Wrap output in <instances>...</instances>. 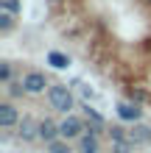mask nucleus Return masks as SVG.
<instances>
[{
	"label": "nucleus",
	"instance_id": "9d476101",
	"mask_svg": "<svg viewBox=\"0 0 151 153\" xmlns=\"http://www.w3.org/2000/svg\"><path fill=\"white\" fill-rule=\"evenodd\" d=\"M45 61H48V64H50L53 70H67L70 64H73V59H70L67 53H62V50H48Z\"/></svg>",
	"mask_w": 151,
	"mask_h": 153
},
{
	"label": "nucleus",
	"instance_id": "f3484780",
	"mask_svg": "<svg viewBox=\"0 0 151 153\" xmlns=\"http://www.w3.org/2000/svg\"><path fill=\"white\" fill-rule=\"evenodd\" d=\"M129 100L140 106V103H146V100H148V92H143V89H129Z\"/></svg>",
	"mask_w": 151,
	"mask_h": 153
},
{
	"label": "nucleus",
	"instance_id": "a211bd4d",
	"mask_svg": "<svg viewBox=\"0 0 151 153\" xmlns=\"http://www.w3.org/2000/svg\"><path fill=\"white\" fill-rule=\"evenodd\" d=\"M48 153H70V148H67L65 139H56V142H50V145H48Z\"/></svg>",
	"mask_w": 151,
	"mask_h": 153
},
{
	"label": "nucleus",
	"instance_id": "7ed1b4c3",
	"mask_svg": "<svg viewBox=\"0 0 151 153\" xmlns=\"http://www.w3.org/2000/svg\"><path fill=\"white\" fill-rule=\"evenodd\" d=\"M23 86H25V95H45L50 89V81L42 70H25L23 73Z\"/></svg>",
	"mask_w": 151,
	"mask_h": 153
},
{
	"label": "nucleus",
	"instance_id": "2eb2a0df",
	"mask_svg": "<svg viewBox=\"0 0 151 153\" xmlns=\"http://www.w3.org/2000/svg\"><path fill=\"white\" fill-rule=\"evenodd\" d=\"M0 8H3V11H11V14H23L20 0H0Z\"/></svg>",
	"mask_w": 151,
	"mask_h": 153
},
{
	"label": "nucleus",
	"instance_id": "20e7f679",
	"mask_svg": "<svg viewBox=\"0 0 151 153\" xmlns=\"http://www.w3.org/2000/svg\"><path fill=\"white\" fill-rule=\"evenodd\" d=\"M20 109L11 103V100H0V128L3 131H11L17 128V123H20Z\"/></svg>",
	"mask_w": 151,
	"mask_h": 153
},
{
	"label": "nucleus",
	"instance_id": "ddd939ff",
	"mask_svg": "<svg viewBox=\"0 0 151 153\" xmlns=\"http://www.w3.org/2000/svg\"><path fill=\"white\" fill-rule=\"evenodd\" d=\"M11 81H14V64L11 61H0V84L8 86Z\"/></svg>",
	"mask_w": 151,
	"mask_h": 153
},
{
	"label": "nucleus",
	"instance_id": "6e6552de",
	"mask_svg": "<svg viewBox=\"0 0 151 153\" xmlns=\"http://www.w3.org/2000/svg\"><path fill=\"white\" fill-rule=\"evenodd\" d=\"M39 139L45 142V145H50V142L62 139V134H59V123H56V120H50V117H42V120H39Z\"/></svg>",
	"mask_w": 151,
	"mask_h": 153
},
{
	"label": "nucleus",
	"instance_id": "dca6fc26",
	"mask_svg": "<svg viewBox=\"0 0 151 153\" xmlns=\"http://www.w3.org/2000/svg\"><path fill=\"white\" fill-rule=\"evenodd\" d=\"M6 92H8V97H20V95H25V86H23V81H11L6 86Z\"/></svg>",
	"mask_w": 151,
	"mask_h": 153
},
{
	"label": "nucleus",
	"instance_id": "9b49d317",
	"mask_svg": "<svg viewBox=\"0 0 151 153\" xmlns=\"http://www.w3.org/2000/svg\"><path fill=\"white\" fill-rule=\"evenodd\" d=\"M14 25H17V14H11V11H3L0 8V33H11L14 31Z\"/></svg>",
	"mask_w": 151,
	"mask_h": 153
},
{
	"label": "nucleus",
	"instance_id": "0eeeda50",
	"mask_svg": "<svg viewBox=\"0 0 151 153\" xmlns=\"http://www.w3.org/2000/svg\"><path fill=\"white\" fill-rule=\"evenodd\" d=\"M148 142H151V125H146V123L129 125V145L131 148H143Z\"/></svg>",
	"mask_w": 151,
	"mask_h": 153
},
{
	"label": "nucleus",
	"instance_id": "f257e3e1",
	"mask_svg": "<svg viewBox=\"0 0 151 153\" xmlns=\"http://www.w3.org/2000/svg\"><path fill=\"white\" fill-rule=\"evenodd\" d=\"M48 103H50L53 111L73 114V109H76V95L70 92V86H65V84H50V89H48Z\"/></svg>",
	"mask_w": 151,
	"mask_h": 153
},
{
	"label": "nucleus",
	"instance_id": "f03ea898",
	"mask_svg": "<svg viewBox=\"0 0 151 153\" xmlns=\"http://www.w3.org/2000/svg\"><path fill=\"white\" fill-rule=\"evenodd\" d=\"M87 131V120H81L78 114H67L65 120L59 123V134L65 142H78Z\"/></svg>",
	"mask_w": 151,
	"mask_h": 153
},
{
	"label": "nucleus",
	"instance_id": "39448f33",
	"mask_svg": "<svg viewBox=\"0 0 151 153\" xmlns=\"http://www.w3.org/2000/svg\"><path fill=\"white\" fill-rule=\"evenodd\" d=\"M115 111H118V117L123 123H129V125H134V123L143 120V109H140L137 103H131V100H118Z\"/></svg>",
	"mask_w": 151,
	"mask_h": 153
},
{
	"label": "nucleus",
	"instance_id": "f8f14e48",
	"mask_svg": "<svg viewBox=\"0 0 151 153\" xmlns=\"http://www.w3.org/2000/svg\"><path fill=\"white\" fill-rule=\"evenodd\" d=\"M109 139H112V145H129V128L112 125V128H109Z\"/></svg>",
	"mask_w": 151,
	"mask_h": 153
},
{
	"label": "nucleus",
	"instance_id": "1a4fd4ad",
	"mask_svg": "<svg viewBox=\"0 0 151 153\" xmlns=\"http://www.w3.org/2000/svg\"><path fill=\"white\" fill-rule=\"evenodd\" d=\"M76 150L78 153H101V137H95V134H84V137L76 142Z\"/></svg>",
	"mask_w": 151,
	"mask_h": 153
},
{
	"label": "nucleus",
	"instance_id": "423d86ee",
	"mask_svg": "<svg viewBox=\"0 0 151 153\" xmlns=\"http://www.w3.org/2000/svg\"><path fill=\"white\" fill-rule=\"evenodd\" d=\"M17 137H20L23 142H37L39 139V120L23 117V120L17 123Z\"/></svg>",
	"mask_w": 151,
	"mask_h": 153
},
{
	"label": "nucleus",
	"instance_id": "4468645a",
	"mask_svg": "<svg viewBox=\"0 0 151 153\" xmlns=\"http://www.w3.org/2000/svg\"><path fill=\"white\" fill-rule=\"evenodd\" d=\"M81 109H84V120H87V123H92V125H101V128L106 125L104 114H98V111L92 109V106H81Z\"/></svg>",
	"mask_w": 151,
	"mask_h": 153
},
{
	"label": "nucleus",
	"instance_id": "6ab92c4d",
	"mask_svg": "<svg viewBox=\"0 0 151 153\" xmlns=\"http://www.w3.org/2000/svg\"><path fill=\"white\" fill-rule=\"evenodd\" d=\"M50 3H62V0H50Z\"/></svg>",
	"mask_w": 151,
	"mask_h": 153
},
{
	"label": "nucleus",
	"instance_id": "aec40b11",
	"mask_svg": "<svg viewBox=\"0 0 151 153\" xmlns=\"http://www.w3.org/2000/svg\"><path fill=\"white\" fill-rule=\"evenodd\" d=\"M146 3H148V6H151V0H146Z\"/></svg>",
	"mask_w": 151,
	"mask_h": 153
}]
</instances>
